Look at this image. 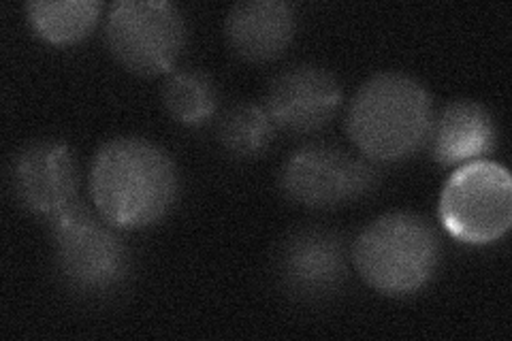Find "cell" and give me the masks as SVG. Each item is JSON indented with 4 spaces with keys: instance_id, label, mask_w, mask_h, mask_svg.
Wrapping results in <instances>:
<instances>
[{
    "instance_id": "7a4b0ae2",
    "label": "cell",
    "mask_w": 512,
    "mask_h": 341,
    "mask_svg": "<svg viewBox=\"0 0 512 341\" xmlns=\"http://www.w3.org/2000/svg\"><path fill=\"white\" fill-rule=\"evenodd\" d=\"M436 109L419 79L406 73H376L352 94L346 135L372 162H402L429 143Z\"/></svg>"
},
{
    "instance_id": "277c9868",
    "label": "cell",
    "mask_w": 512,
    "mask_h": 341,
    "mask_svg": "<svg viewBox=\"0 0 512 341\" xmlns=\"http://www.w3.org/2000/svg\"><path fill=\"white\" fill-rule=\"evenodd\" d=\"M58 278L73 295L105 299L131 275V252L116 226L75 205L50 222Z\"/></svg>"
},
{
    "instance_id": "52a82bcc",
    "label": "cell",
    "mask_w": 512,
    "mask_h": 341,
    "mask_svg": "<svg viewBox=\"0 0 512 341\" xmlns=\"http://www.w3.org/2000/svg\"><path fill=\"white\" fill-rule=\"evenodd\" d=\"M378 186V169L365 156L329 143H306L278 173L286 201L308 209H335L367 197Z\"/></svg>"
},
{
    "instance_id": "ba28073f",
    "label": "cell",
    "mask_w": 512,
    "mask_h": 341,
    "mask_svg": "<svg viewBox=\"0 0 512 341\" xmlns=\"http://www.w3.org/2000/svg\"><path fill=\"white\" fill-rule=\"evenodd\" d=\"M9 188L32 216L47 222L79 205V167L75 152L56 139L32 141L15 152L9 165Z\"/></svg>"
},
{
    "instance_id": "3957f363",
    "label": "cell",
    "mask_w": 512,
    "mask_h": 341,
    "mask_svg": "<svg viewBox=\"0 0 512 341\" xmlns=\"http://www.w3.org/2000/svg\"><path fill=\"white\" fill-rule=\"evenodd\" d=\"M350 261L372 290L406 299L436 278L442 261L440 235L419 214L387 211L352 241Z\"/></svg>"
},
{
    "instance_id": "4fadbf2b",
    "label": "cell",
    "mask_w": 512,
    "mask_h": 341,
    "mask_svg": "<svg viewBox=\"0 0 512 341\" xmlns=\"http://www.w3.org/2000/svg\"><path fill=\"white\" fill-rule=\"evenodd\" d=\"M30 30L50 45L88 39L101 20L99 0H30L24 7Z\"/></svg>"
},
{
    "instance_id": "8992f818",
    "label": "cell",
    "mask_w": 512,
    "mask_h": 341,
    "mask_svg": "<svg viewBox=\"0 0 512 341\" xmlns=\"http://www.w3.org/2000/svg\"><path fill=\"white\" fill-rule=\"evenodd\" d=\"M105 43L126 71L169 73L186 47L184 15L169 0H118L107 11Z\"/></svg>"
},
{
    "instance_id": "9a60e30c",
    "label": "cell",
    "mask_w": 512,
    "mask_h": 341,
    "mask_svg": "<svg viewBox=\"0 0 512 341\" xmlns=\"http://www.w3.org/2000/svg\"><path fill=\"white\" fill-rule=\"evenodd\" d=\"M163 105L178 124L201 126L216 113L214 81L197 69L175 71L163 86Z\"/></svg>"
},
{
    "instance_id": "9c48e42d",
    "label": "cell",
    "mask_w": 512,
    "mask_h": 341,
    "mask_svg": "<svg viewBox=\"0 0 512 341\" xmlns=\"http://www.w3.org/2000/svg\"><path fill=\"white\" fill-rule=\"evenodd\" d=\"M276 280L299 303H323L338 295L348 278L344 239L329 229L308 226L288 235L276 254Z\"/></svg>"
},
{
    "instance_id": "30bf717a",
    "label": "cell",
    "mask_w": 512,
    "mask_h": 341,
    "mask_svg": "<svg viewBox=\"0 0 512 341\" xmlns=\"http://www.w3.org/2000/svg\"><path fill=\"white\" fill-rule=\"evenodd\" d=\"M342 105V88L323 67L295 64L278 73L267 88L265 109L276 128L291 135H310L325 128Z\"/></svg>"
},
{
    "instance_id": "5bb4252c",
    "label": "cell",
    "mask_w": 512,
    "mask_h": 341,
    "mask_svg": "<svg viewBox=\"0 0 512 341\" xmlns=\"http://www.w3.org/2000/svg\"><path fill=\"white\" fill-rule=\"evenodd\" d=\"M218 141L235 158H256L276 139V124L263 105L235 103L222 113L216 126Z\"/></svg>"
},
{
    "instance_id": "7c38bea8",
    "label": "cell",
    "mask_w": 512,
    "mask_h": 341,
    "mask_svg": "<svg viewBox=\"0 0 512 341\" xmlns=\"http://www.w3.org/2000/svg\"><path fill=\"white\" fill-rule=\"evenodd\" d=\"M498 126L485 105L459 99L436 113L431 126V156L442 167H461L483 160L495 150Z\"/></svg>"
},
{
    "instance_id": "8fae6325",
    "label": "cell",
    "mask_w": 512,
    "mask_h": 341,
    "mask_svg": "<svg viewBox=\"0 0 512 341\" xmlns=\"http://www.w3.org/2000/svg\"><path fill=\"white\" fill-rule=\"evenodd\" d=\"M297 32V9L284 0H246L229 9L224 37L246 62L263 64L280 58Z\"/></svg>"
},
{
    "instance_id": "5b68a950",
    "label": "cell",
    "mask_w": 512,
    "mask_h": 341,
    "mask_svg": "<svg viewBox=\"0 0 512 341\" xmlns=\"http://www.w3.org/2000/svg\"><path fill=\"white\" fill-rule=\"evenodd\" d=\"M444 231L468 246H489L512 224V177L495 160H474L448 177L438 203Z\"/></svg>"
},
{
    "instance_id": "6da1fadb",
    "label": "cell",
    "mask_w": 512,
    "mask_h": 341,
    "mask_svg": "<svg viewBox=\"0 0 512 341\" xmlns=\"http://www.w3.org/2000/svg\"><path fill=\"white\" fill-rule=\"evenodd\" d=\"M90 197L105 222L118 231H139L165 220L180 194V173L171 154L143 137H116L96 150Z\"/></svg>"
}]
</instances>
